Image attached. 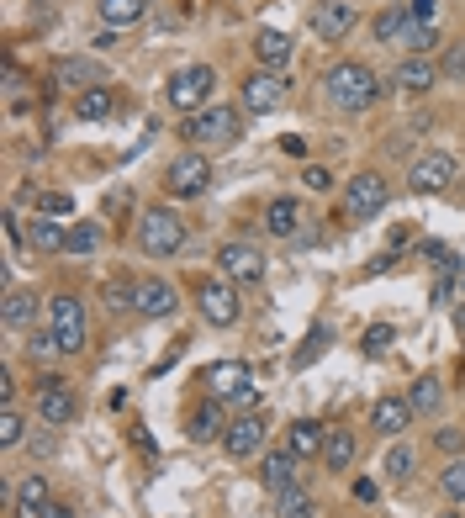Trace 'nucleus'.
I'll return each mask as SVG.
<instances>
[{"label":"nucleus","instance_id":"1","mask_svg":"<svg viewBox=\"0 0 465 518\" xmlns=\"http://www.w3.org/2000/svg\"><path fill=\"white\" fill-rule=\"evenodd\" d=\"M323 96L333 111H344V117H360V111H370L381 96H386V85H381V74L370 69V64H355V59H344V64H333L323 74Z\"/></svg>","mask_w":465,"mask_h":518},{"label":"nucleus","instance_id":"2","mask_svg":"<svg viewBox=\"0 0 465 518\" xmlns=\"http://www.w3.org/2000/svg\"><path fill=\"white\" fill-rule=\"evenodd\" d=\"M238 133H244V111L238 106H207V111H191V117L180 122V138L191 143V148H233L238 143Z\"/></svg>","mask_w":465,"mask_h":518},{"label":"nucleus","instance_id":"3","mask_svg":"<svg viewBox=\"0 0 465 518\" xmlns=\"http://www.w3.org/2000/svg\"><path fill=\"white\" fill-rule=\"evenodd\" d=\"M201 386H207V397L238 407V413H249L259 402V381H254V365L249 360H217L201 370Z\"/></svg>","mask_w":465,"mask_h":518},{"label":"nucleus","instance_id":"4","mask_svg":"<svg viewBox=\"0 0 465 518\" xmlns=\"http://www.w3.org/2000/svg\"><path fill=\"white\" fill-rule=\"evenodd\" d=\"M138 249L148 259H175L185 249V217L175 207H164V201H159V207H148L138 217Z\"/></svg>","mask_w":465,"mask_h":518},{"label":"nucleus","instance_id":"5","mask_svg":"<svg viewBox=\"0 0 465 518\" xmlns=\"http://www.w3.org/2000/svg\"><path fill=\"white\" fill-rule=\"evenodd\" d=\"M48 328H53V339H59L64 355H85V344H90V318H85V302H80L74 291L48 296Z\"/></svg>","mask_w":465,"mask_h":518},{"label":"nucleus","instance_id":"6","mask_svg":"<svg viewBox=\"0 0 465 518\" xmlns=\"http://www.w3.org/2000/svg\"><path fill=\"white\" fill-rule=\"evenodd\" d=\"M212 90H217V69L212 64H185V69H175L170 80H164V101L191 117V111L212 106Z\"/></svg>","mask_w":465,"mask_h":518},{"label":"nucleus","instance_id":"7","mask_svg":"<svg viewBox=\"0 0 465 518\" xmlns=\"http://www.w3.org/2000/svg\"><path fill=\"white\" fill-rule=\"evenodd\" d=\"M164 191H170L175 201H196L212 191V159L201 154V148H191V154H180L164 164Z\"/></svg>","mask_w":465,"mask_h":518},{"label":"nucleus","instance_id":"8","mask_svg":"<svg viewBox=\"0 0 465 518\" xmlns=\"http://www.w3.org/2000/svg\"><path fill=\"white\" fill-rule=\"evenodd\" d=\"M386 201H392V185H386L381 170H360L355 180L344 185V217L349 222H370L386 212Z\"/></svg>","mask_w":465,"mask_h":518},{"label":"nucleus","instance_id":"9","mask_svg":"<svg viewBox=\"0 0 465 518\" xmlns=\"http://www.w3.org/2000/svg\"><path fill=\"white\" fill-rule=\"evenodd\" d=\"M265 249L249 244V238H228V244H217V270H222V281H233V286H254V281H265Z\"/></svg>","mask_w":465,"mask_h":518},{"label":"nucleus","instance_id":"10","mask_svg":"<svg viewBox=\"0 0 465 518\" xmlns=\"http://www.w3.org/2000/svg\"><path fill=\"white\" fill-rule=\"evenodd\" d=\"M460 164L444 154V148H429V154H418L413 164H407V191L413 196H444L455 185Z\"/></svg>","mask_w":465,"mask_h":518},{"label":"nucleus","instance_id":"11","mask_svg":"<svg viewBox=\"0 0 465 518\" xmlns=\"http://www.w3.org/2000/svg\"><path fill=\"white\" fill-rule=\"evenodd\" d=\"M265 439H270V418L265 413H238L228 423V434H222V450H228L233 460H254V455H265Z\"/></svg>","mask_w":465,"mask_h":518},{"label":"nucleus","instance_id":"12","mask_svg":"<svg viewBox=\"0 0 465 518\" xmlns=\"http://www.w3.org/2000/svg\"><path fill=\"white\" fill-rule=\"evenodd\" d=\"M244 111L249 117H270V111H281L286 106V96H291V85H286V74H244Z\"/></svg>","mask_w":465,"mask_h":518},{"label":"nucleus","instance_id":"13","mask_svg":"<svg viewBox=\"0 0 465 518\" xmlns=\"http://www.w3.org/2000/svg\"><path fill=\"white\" fill-rule=\"evenodd\" d=\"M196 307H201V318H207L212 328H233L238 323V291H233V281H201L196 286Z\"/></svg>","mask_w":465,"mask_h":518},{"label":"nucleus","instance_id":"14","mask_svg":"<svg viewBox=\"0 0 465 518\" xmlns=\"http://www.w3.org/2000/svg\"><path fill=\"white\" fill-rule=\"evenodd\" d=\"M360 22V6L355 0H323V6H312V32L323 37V43H344L349 32Z\"/></svg>","mask_w":465,"mask_h":518},{"label":"nucleus","instance_id":"15","mask_svg":"<svg viewBox=\"0 0 465 518\" xmlns=\"http://www.w3.org/2000/svg\"><path fill=\"white\" fill-rule=\"evenodd\" d=\"M37 418H43L48 429L74 423V392H69L64 376H43V381H37Z\"/></svg>","mask_w":465,"mask_h":518},{"label":"nucleus","instance_id":"16","mask_svg":"<svg viewBox=\"0 0 465 518\" xmlns=\"http://www.w3.org/2000/svg\"><path fill=\"white\" fill-rule=\"evenodd\" d=\"M265 233H270V238H281V244H296V238L307 233V212H302V201H296V196H275L270 207H265Z\"/></svg>","mask_w":465,"mask_h":518},{"label":"nucleus","instance_id":"17","mask_svg":"<svg viewBox=\"0 0 465 518\" xmlns=\"http://www.w3.org/2000/svg\"><path fill=\"white\" fill-rule=\"evenodd\" d=\"M291 53H296V43L286 32H275V27H259L254 32V64L265 69V74H286L291 69Z\"/></svg>","mask_w":465,"mask_h":518},{"label":"nucleus","instance_id":"18","mask_svg":"<svg viewBox=\"0 0 465 518\" xmlns=\"http://www.w3.org/2000/svg\"><path fill=\"white\" fill-rule=\"evenodd\" d=\"M413 407H407V397H376L370 402V429L386 434V439H402V429H413Z\"/></svg>","mask_w":465,"mask_h":518},{"label":"nucleus","instance_id":"19","mask_svg":"<svg viewBox=\"0 0 465 518\" xmlns=\"http://www.w3.org/2000/svg\"><path fill=\"white\" fill-rule=\"evenodd\" d=\"M296 466H302V455L291 450V444H281V450H270L265 460H259V481H265V492H286L296 487Z\"/></svg>","mask_w":465,"mask_h":518},{"label":"nucleus","instance_id":"20","mask_svg":"<svg viewBox=\"0 0 465 518\" xmlns=\"http://www.w3.org/2000/svg\"><path fill=\"white\" fill-rule=\"evenodd\" d=\"M228 402H217V397H207V407H196L191 418H185V434H191L196 444H222V434H228V413H222Z\"/></svg>","mask_w":465,"mask_h":518},{"label":"nucleus","instance_id":"21","mask_svg":"<svg viewBox=\"0 0 465 518\" xmlns=\"http://www.w3.org/2000/svg\"><path fill=\"white\" fill-rule=\"evenodd\" d=\"M180 307V296L170 281H159V275H148V281H138V296H133V312H143V318H170V312Z\"/></svg>","mask_w":465,"mask_h":518},{"label":"nucleus","instance_id":"22","mask_svg":"<svg viewBox=\"0 0 465 518\" xmlns=\"http://www.w3.org/2000/svg\"><path fill=\"white\" fill-rule=\"evenodd\" d=\"M444 80L439 74V64L434 59H402L397 64V74H392V85L402 90V96H429V90Z\"/></svg>","mask_w":465,"mask_h":518},{"label":"nucleus","instance_id":"23","mask_svg":"<svg viewBox=\"0 0 465 518\" xmlns=\"http://www.w3.org/2000/svg\"><path fill=\"white\" fill-rule=\"evenodd\" d=\"M90 85H106V74H101V64H90V59H59L53 64V90H74V96H80V90H90Z\"/></svg>","mask_w":465,"mask_h":518},{"label":"nucleus","instance_id":"24","mask_svg":"<svg viewBox=\"0 0 465 518\" xmlns=\"http://www.w3.org/2000/svg\"><path fill=\"white\" fill-rule=\"evenodd\" d=\"M11 513H16V518H43V513H48V476H43V471H32L22 487H16Z\"/></svg>","mask_w":465,"mask_h":518},{"label":"nucleus","instance_id":"25","mask_svg":"<svg viewBox=\"0 0 465 518\" xmlns=\"http://www.w3.org/2000/svg\"><path fill=\"white\" fill-rule=\"evenodd\" d=\"M111 111H117V90H111V85H90V90L74 96V117H80V122H106Z\"/></svg>","mask_w":465,"mask_h":518},{"label":"nucleus","instance_id":"26","mask_svg":"<svg viewBox=\"0 0 465 518\" xmlns=\"http://www.w3.org/2000/svg\"><path fill=\"white\" fill-rule=\"evenodd\" d=\"M64 238H69V228H59V217H43V212H37L32 228H27V249L32 254H64Z\"/></svg>","mask_w":465,"mask_h":518},{"label":"nucleus","instance_id":"27","mask_svg":"<svg viewBox=\"0 0 465 518\" xmlns=\"http://www.w3.org/2000/svg\"><path fill=\"white\" fill-rule=\"evenodd\" d=\"M148 6H154V0H101V22L111 27V32H127V27H138L143 16H148Z\"/></svg>","mask_w":465,"mask_h":518},{"label":"nucleus","instance_id":"28","mask_svg":"<svg viewBox=\"0 0 465 518\" xmlns=\"http://www.w3.org/2000/svg\"><path fill=\"white\" fill-rule=\"evenodd\" d=\"M328 344H333V323H312L307 339H302V349L291 355V370H312V365L328 355Z\"/></svg>","mask_w":465,"mask_h":518},{"label":"nucleus","instance_id":"29","mask_svg":"<svg viewBox=\"0 0 465 518\" xmlns=\"http://www.w3.org/2000/svg\"><path fill=\"white\" fill-rule=\"evenodd\" d=\"M355 455H360L355 434H349V429H328V444H323V466L328 471H349V466H355Z\"/></svg>","mask_w":465,"mask_h":518},{"label":"nucleus","instance_id":"30","mask_svg":"<svg viewBox=\"0 0 465 518\" xmlns=\"http://www.w3.org/2000/svg\"><path fill=\"white\" fill-rule=\"evenodd\" d=\"M286 444H291V450L302 455V460H307V455H323L328 429H323L318 418H296V423H291V434H286Z\"/></svg>","mask_w":465,"mask_h":518},{"label":"nucleus","instance_id":"31","mask_svg":"<svg viewBox=\"0 0 465 518\" xmlns=\"http://www.w3.org/2000/svg\"><path fill=\"white\" fill-rule=\"evenodd\" d=\"M407 407H413L418 418H434L439 407H444V381L439 376H418L413 392H407Z\"/></svg>","mask_w":465,"mask_h":518},{"label":"nucleus","instance_id":"32","mask_svg":"<svg viewBox=\"0 0 465 518\" xmlns=\"http://www.w3.org/2000/svg\"><path fill=\"white\" fill-rule=\"evenodd\" d=\"M32 312H37V296L22 291V286H6V302H0V323H6V328H27Z\"/></svg>","mask_w":465,"mask_h":518},{"label":"nucleus","instance_id":"33","mask_svg":"<svg viewBox=\"0 0 465 518\" xmlns=\"http://www.w3.org/2000/svg\"><path fill=\"white\" fill-rule=\"evenodd\" d=\"M413 466H418V450L413 444H392V450H386V460H381V471H386V481H392V487H407V481H413Z\"/></svg>","mask_w":465,"mask_h":518},{"label":"nucleus","instance_id":"34","mask_svg":"<svg viewBox=\"0 0 465 518\" xmlns=\"http://www.w3.org/2000/svg\"><path fill=\"white\" fill-rule=\"evenodd\" d=\"M413 27V16H407V6H386L381 16H376V43H402V32Z\"/></svg>","mask_w":465,"mask_h":518},{"label":"nucleus","instance_id":"35","mask_svg":"<svg viewBox=\"0 0 465 518\" xmlns=\"http://www.w3.org/2000/svg\"><path fill=\"white\" fill-rule=\"evenodd\" d=\"M101 249V228L96 222H74L69 228V238H64V254H74V259H90Z\"/></svg>","mask_w":465,"mask_h":518},{"label":"nucleus","instance_id":"36","mask_svg":"<svg viewBox=\"0 0 465 518\" xmlns=\"http://www.w3.org/2000/svg\"><path fill=\"white\" fill-rule=\"evenodd\" d=\"M434 43H439V32H434V27H423V22H413V27L402 32V43H397V48L407 53V59H429Z\"/></svg>","mask_w":465,"mask_h":518},{"label":"nucleus","instance_id":"37","mask_svg":"<svg viewBox=\"0 0 465 518\" xmlns=\"http://www.w3.org/2000/svg\"><path fill=\"white\" fill-rule=\"evenodd\" d=\"M27 434H32L27 418L6 402V407H0V450H16V444H27Z\"/></svg>","mask_w":465,"mask_h":518},{"label":"nucleus","instance_id":"38","mask_svg":"<svg viewBox=\"0 0 465 518\" xmlns=\"http://www.w3.org/2000/svg\"><path fill=\"white\" fill-rule=\"evenodd\" d=\"M318 508H312V497L302 487H286V492H275V518H312Z\"/></svg>","mask_w":465,"mask_h":518},{"label":"nucleus","instance_id":"39","mask_svg":"<svg viewBox=\"0 0 465 518\" xmlns=\"http://www.w3.org/2000/svg\"><path fill=\"white\" fill-rule=\"evenodd\" d=\"M439 492L450 503H465V455H450V466L439 471Z\"/></svg>","mask_w":465,"mask_h":518},{"label":"nucleus","instance_id":"40","mask_svg":"<svg viewBox=\"0 0 465 518\" xmlns=\"http://www.w3.org/2000/svg\"><path fill=\"white\" fill-rule=\"evenodd\" d=\"M392 339H397V328H392V323H370V328H365V339H360V349H365L370 360H376V355H386V349H392Z\"/></svg>","mask_w":465,"mask_h":518},{"label":"nucleus","instance_id":"41","mask_svg":"<svg viewBox=\"0 0 465 518\" xmlns=\"http://www.w3.org/2000/svg\"><path fill=\"white\" fill-rule=\"evenodd\" d=\"M37 196V212L43 217H69L74 212V196H64V191H32Z\"/></svg>","mask_w":465,"mask_h":518},{"label":"nucleus","instance_id":"42","mask_svg":"<svg viewBox=\"0 0 465 518\" xmlns=\"http://www.w3.org/2000/svg\"><path fill=\"white\" fill-rule=\"evenodd\" d=\"M27 355H32L37 365H43V360H53V355H64V349H59V339H53V328H48V333H37V328H32V339H27Z\"/></svg>","mask_w":465,"mask_h":518},{"label":"nucleus","instance_id":"43","mask_svg":"<svg viewBox=\"0 0 465 518\" xmlns=\"http://www.w3.org/2000/svg\"><path fill=\"white\" fill-rule=\"evenodd\" d=\"M439 74H444V80H465V43L444 48V59H439Z\"/></svg>","mask_w":465,"mask_h":518},{"label":"nucleus","instance_id":"44","mask_svg":"<svg viewBox=\"0 0 465 518\" xmlns=\"http://www.w3.org/2000/svg\"><path fill=\"white\" fill-rule=\"evenodd\" d=\"M133 296H138V281H111L106 286V307L122 312V307H133Z\"/></svg>","mask_w":465,"mask_h":518},{"label":"nucleus","instance_id":"45","mask_svg":"<svg viewBox=\"0 0 465 518\" xmlns=\"http://www.w3.org/2000/svg\"><path fill=\"white\" fill-rule=\"evenodd\" d=\"M407 16L423 27H434V16H439V0H407Z\"/></svg>","mask_w":465,"mask_h":518},{"label":"nucleus","instance_id":"46","mask_svg":"<svg viewBox=\"0 0 465 518\" xmlns=\"http://www.w3.org/2000/svg\"><path fill=\"white\" fill-rule=\"evenodd\" d=\"M434 444H439L444 455H465V434H460V429H439Z\"/></svg>","mask_w":465,"mask_h":518},{"label":"nucleus","instance_id":"47","mask_svg":"<svg viewBox=\"0 0 465 518\" xmlns=\"http://www.w3.org/2000/svg\"><path fill=\"white\" fill-rule=\"evenodd\" d=\"M302 180L312 185V191H328V185H333V175L323 170V164H307V170H302Z\"/></svg>","mask_w":465,"mask_h":518},{"label":"nucleus","instance_id":"48","mask_svg":"<svg viewBox=\"0 0 465 518\" xmlns=\"http://www.w3.org/2000/svg\"><path fill=\"white\" fill-rule=\"evenodd\" d=\"M355 497H360V503H381V481L360 476V481H355Z\"/></svg>","mask_w":465,"mask_h":518},{"label":"nucleus","instance_id":"49","mask_svg":"<svg viewBox=\"0 0 465 518\" xmlns=\"http://www.w3.org/2000/svg\"><path fill=\"white\" fill-rule=\"evenodd\" d=\"M27 450H32V455H53L59 444H53V434H37V429H32V434H27Z\"/></svg>","mask_w":465,"mask_h":518},{"label":"nucleus","instance_id":"50","mask_svg":"<svg viewBox=\"0 0 465 518\" xmlns=\"http://www.w3.org/2000/svg\"><path fill=\"white\" fill-rule=\"evenodd\" d=\"M6 249L22 254V222H16V217H6Z\"/></svg>","mask_w":465,"mask_h":518},{"label":"nucleus","instance_id":"51","mask_svg":"<svg viewBox=\"0 0 465 518\" xmlns=\"http://www.w3.org/2000/svg\"><path fill=\"white\" fill-rule=\"evenodd\" d=\"M0 397H6V402L16 397V376H11V365H0Z\"/></svg>","mask_w":465,"mask_h":518},{"label":"nucleus","instance_id":"52","mask_svg":"<svg viewBox=\"0 0 465 518\" xmlns=\"http://www.w3.org/2000/svg\"><path fill=\"white\" fill-rule=\"evenodd\" d=\"M281 148H286V154H296V159H302V154H307V143H302V138H296V133H286V138H281Z\"/></svg>","mask_w":465,"mask_h":518},{"label":"nucleus","instance_id":"53","mask_svg":"<svg viewBox=\"0 0 465 518\" xmlns=\"http://www.w3.org/2000/svg\"><path fill=\"white\" fill-rule=\"evenodd\" d=\"M43 518H74V508H64V503H48V513Z\"/></svg>","mask_w":465,"mask_h":518},{"label":"nucleus","instance_id":"54","mask_svg":"<svg viewBox=\"0 0 465 518\" xmlns=\"http://www.w3.org/2000/svg\"><path fill=\"white\" fill-rule=\"evenodd\" d=\"M455 333H465V307H455Z\"/></svg>","mask_w":465,"mask_h":518},{"label":"nucleus","instance_id":"55","mask_svg":"<svg viewBox=\"0 0 465 518\" xmlns=\"http://www.w3.org/2000/svg\"><path fill=\"white\" fill-rule=\"evenodd\" d=\"M32 6H48V0H32Z\"/></svg>","mask_w":465,"mask_h":518}]
</instances>
